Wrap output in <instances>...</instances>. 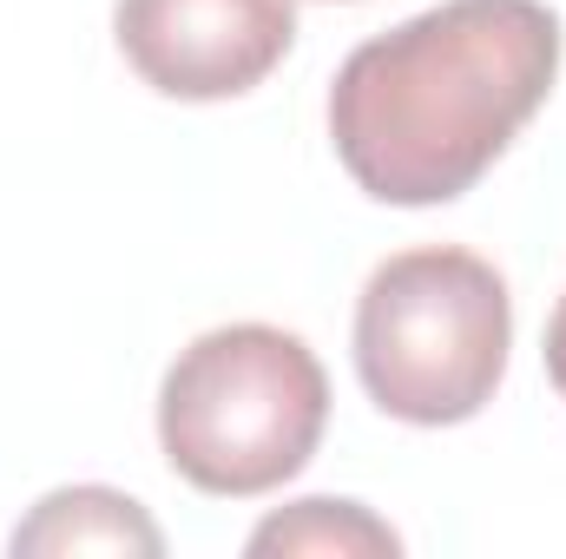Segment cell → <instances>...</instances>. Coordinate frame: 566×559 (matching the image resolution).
<instances>
[{"label":"cell","instance_id":"1","mask_svg":"<svg viewBox=\"0 0 566 559\" xmlns=\"http://www.w3.org/2000/svg\"><path fill=\"white\" fill-rule=\"evenodd\" d=\"M560 13L541 0H441L363 40L329 86V139L376 204H454L560 80Z\"/></svg>","mask_w":566,"mask_h":559},{"label":"cell","instance_id":"2","mask_svg":"<svg viewBox=\"0 0 566 559\" xmlns=\"http://www.w3.org/2000/svg\"><path fill=\"white\" fill-rule=\"evenodd\" d=\"M329 428V376L277 323L205 329L158 382V447L178 481L258 500L310 467Z\"/></svg>","mask_w":566,"mask_h":559},{"label":"cell","instance_id":"3","mask_svg":"<svg viewBox=\"0 0 566 559\" xmlns=\"http://www.w3.org/2000/svg\"><path fill=\"white\" fill-rule=\"evenodd\" d=\"M514 349V296L474 251L422 244L376 264L356 296V376L409 428L474 421Z\"/></svg>","mask_w":566,"mask_h":559},{"label":"cell","instance_id":"4","mask_svg":"<svg viewBox=\"0 0 566 559\" xmlns=\"http://www.w3.org/2000/svg\"><path fill=\"white\" fill-rule=\"evenodd\" d=\"M113 33L151 93L211 106L283 66L296 46V0H119Z\"/></svg>","mask_w":566,"mask_h":559},{"label":"cell","instance_id":"5","mask_svg":"<svg viewBox=\"0 0 566 559\" xmlns=\"http://www.w3.org/2000/svg\"><path fill=\"white\" fill-rule=\"evenodd\" d=\"M13 553H165V534L151 527L133 494L113 487H60L46 494L20 527H13Z\"/></svg>","mask_w":566,"mask_h":559},{"label":"cell","instance_id":"6","mask_svg":"<svg viewBox=\"0 0 566 559\" xmlns=\"http://www.w3.org/2000/svg\"><path fill=\"white\" fill-rule=\"evenodd\" d=\"M244 553L271 559V553H316V559H389L402 553V534L389 520H376L363 500H296L271 514Z\"/></svg>","mask_w":566,"mask_h":559},{"label":"cell","instance_id":"7","mask_svg":"<svg viewBox=\"0 0 566 559\" xmlns=\"http://www.w3.org/2000/svg\"><path fill=\"white\" fill-rule=\"evenodd\" d=\"M541 356H547V382L560 389V402H566V296L554 303V316H547V349Z\"/></svg>","mask_w":566,"mask_h":559}]
</instances>
